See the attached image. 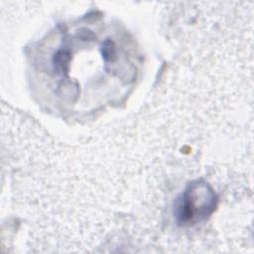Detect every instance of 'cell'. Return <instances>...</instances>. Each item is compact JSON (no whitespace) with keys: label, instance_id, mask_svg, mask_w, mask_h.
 <instances>
[{"label":"cell","instance_id":"cell-1","mask_svg":"<svg viewBox=\"0 0 254 254\" xmlns=\"http://www.w3.org/2000/svg\"><path fill=\"white\" fill-rule=\"evenodd\" d=\"M217 197L211 187L199 180L190 183L177 197L174 215L179 224L190 225L208 216L215 208Z\"/></svg>","mask_w":254,"mask_h":254}]
</instances>
